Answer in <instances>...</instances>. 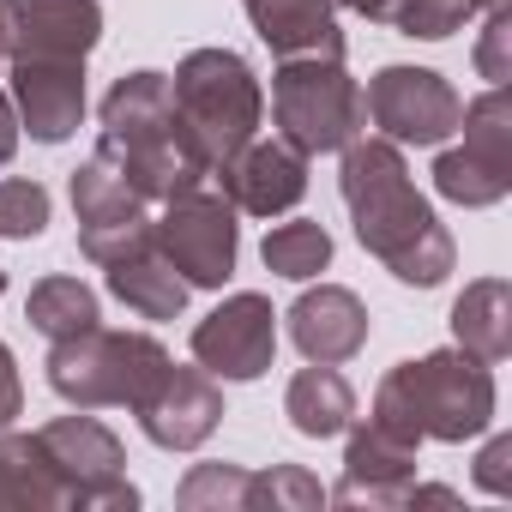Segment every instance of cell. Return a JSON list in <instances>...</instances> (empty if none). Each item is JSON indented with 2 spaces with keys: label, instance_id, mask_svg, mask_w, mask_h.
Here are the masks:
<instances>
[{
  "label": "cell",
  "instance_id": "38",
  "mask_svg": "<svg viewBox=\"0 0 512 512\" xmlns=\"http://www.w3.org/2000/svg\"><path fill=\"white\" fill-rule=\"evenodd\" d=\"M0 296H7V272H0Z\"/></svg>",
  "mask_w": 512,
  "mask_h": 512
},
{
  "label": "cell",
  "instance_id": "3",
  "mask_svg": "<svg viewBox=\"0 0 512 512\" xmlns=\"http://www.w3.org/2000/svg\"><path fill=\"white\" fill-rule=\"evenodd\" d=\"M374 422L398 428L404 440H476L494 422V374L470 350H434L398 362L374 392Z\"/></svg>",
  "mask_w": 512,
  "mask_h": 512
},
{
  "label": "cell",
  "instance_id": "9",
  "mask_svg": "<svg viewBox=\"0 0 512 512\" xmlns=\"http://www.w3.org/2000/svg\"><path fill=\"white\" fill-rule=\"evenodd\" d=\"M157 247L163 260L187 278V290H223L241 253V229H235V205L223 193H181L163 205L157 217Z\"/></svg>",
  "mask_w": 512,
  "mask_h": 512
},
{
  "label": "cell",
  "instance_id": "11",
  "mask_svg": "<svg viewBox=\"0 0 512 512\" xmlns=\"http://www.w3.org/2000/svg\"><path fill=\"white\" fill-rule=\"evenodd\" d=\"M362 97L380 139L392 145H440L458 133V115H464V97L434 67H380Z\"/></svg>",
  "mask_w": 512,
  "mask_h": 512
},
{
  "label": "cell",
  "instance_id": "33",
  "mask_svg": "<svg viewBox=\"0 0 512 512\" xmlns=\"http://www.w3.org/2000/svg\"><path fill=\"white\" fill-rule=\"evenodd\" d=\"M19 133H25V127H19V109H13V97H7V91H0V169L13 163V151H19Z\"/></svg>",
  "mask_w": 512,
  "mask_h": 512
},
{
  "label": "cell",
  "instance_id": "30",
  "mask_svg": "<svg viewBox=\"0 0 512 512\" xmlns=\"http://www.w3.org/2000/svg\"><path fill=\"white\" fill-rule=\"evenodd\" d=\"M506 43H512V7H488V25H482V43H476V73L488 85H506L512 79V61H506Z\"/></svg>",
  "mask_w": 512,
  "mask_h": 512
},
{
  "label": "cell",
  "instance_id": "10",
  "mask_svg": "<svg viewBox=\"0 0 512 512\" xmlns=\"http://www.w3.org/2000/svg\"><path fill=\"white\" fill-rule=\"evenodd\" d=\"M37 440L55 458V470L67 476L73 506H85V512H133L139 506V488L127 482V452L97 416H55L49 428H37Z\"/></svg>",
  "mask_w": 512,
  "mask_h": 512
},
{
  "label": "cell",
  "instance_id": "14",
  "mask_svg": "<svg viewBox=\"0 0 512 512\" xmlns=\"http://www.w3.org/2000/svg\"><path fill=\"white\" fill-rule=\"evenodd\" d=\"M223 199L247 217H284L302 205L308 193V151H296L290 139H247L223 169Z\"/></svg>",
  "mask_w": 512,
  "mask_h": 512
},
{
  "label": "cell",
  "instance_id": "22",
  "mask_svg": "<svg viewBox=\"0 0 512 512\" xmlns=\"http://www.w3.org/2000/svg\"><path fill=\"white\" fill-rule=\"evenodd\" d=\"M103 272H109L115 302H127L139 320H175L187 308V278L163 260L157 241L139 247V253H127V260H115V266H103Z\"/></svg>",
  "mask_w": 512,
  "mask_h": 512
},
{
  "label": "cell",
  "instance_id": "23",
  "mask_svg": "<svg viewBox=\"0 0 512 512\" xmlns=\"http://www.w3.org/2000/svg\"><path fill=\"white\" fill-rule=\"evenodd\" d=\"M284 416L296 422V434L332 440V434H344V428L356 422V392H350V380H344L332 362H314V368H302V374L290 380Z\"/></svg>",
  "mask_w": 512,
  "mask_h": 512
},
{
  "label": "cell",
  "instance_id": "26",
  "mask_svg": "<svg viewBox=\"0 0 512 512\" xmlns=\"http://www.w3.org/2000/svg\"><path fill=\"white\" fill-rule=\"evenodd\" d=\"M181 512H253V470L241 464H193L175 488Z\"/></svg>",
  "mask_w": 512,
  "mask_h": 512
},
{
  "label": "cell",
  "instance_id": "19",
  "mask_svg": "<svg viewBox=\"0 0 512 512\" xmlns=\"http://www.w3.org/2000/svg\"><path fill=\"white\" fill-rule=\"evenodd\" d=\"M260 43L290 61V55H344V31H338V7L332 0H241Z\"/></svg>",
  "mask_w": 512,
  "mask_h": 512
},
{
  "label": "cell",
  "instance_id": "25",
  "mask_svg": "<svg viewBox=\"0 0 512 512\" xmlns=\"http://www.w3.org/2000/svg\"><path fill=\"white\" fill-rule=\"evenodd\" d=\"M260 260H266V272H278L290 284H308L332 266V235H326V223H308V217L278 223L260 247Z\"/></svg>",
  "mask_w": 512,
  "mask_h": 512
},
{
  "label": "cell",
  "instance_id": "6",
  "mask_svg": "<svg viewBox=\"0 0 512 512\" xmlns=\"http://www.w3.org/2000/svg\"><path fill=\"white\" fill-rule=\"evenodd\" d=\"M169 368V350L151 332H79L67 344L49 350V386L73 404V410H103V404H139L157 374Z\"/></svg>",
  "mask_w": 512,
  "mask_h": 512
},
{
  "label": "cell",
  "instance_id": "32",
  "mask_svg": "<svg viewBox=\"0 0 512 512\" xmlns=\"http://www.w3.org/2000/svg\"><path fill=\"white\" fill-rule=\"evenodd\" d=\"M25 410V386H19V362H13V350L0 344V428H7L13 416Z\"/></svg>",
  "mask_w": 512,
  "mask_h": 512
},
{
  "label": "cell",
  "instance_id": "20",
  "mask_svg": "<svg viewBox=\"0 0 512 512\" xmlns=\"http://www.w3.org/2000/svg\"><path fill=\"white\" fill-rule=\"evenodd\" d=\"M67 506L73 488L43 452V440L0 428V512H67Z\"/></svg>",
  "mask_w": 512,
  "mask_h": 512
},
{
  "label": "cell",
  "instance_id": "31",
  "mask_svg": "<svg viewBox=\"0 0 512 512\" xmlns=\"http://www.w3.org/2000/svg\"><path fill=\"white\" fill-rule=\"evenodd\" d=\"M476 488H482V494H512V440H506V434H494V440L482 446V458H476Z\"/></svg>",
  "mask_w": 512,
  "mask_h": 512
},
{
  "label": "cell",
  "instance_id": "2",
  "mask_svg": "<svg viewBox=\"0 0 512 512\" xmlns=\"http://www.w3.org/2000/svg\"><path fill=\"white\" fill-rule=\"evenodd\" d=\"M97 157H109L133 193H145L151 205H169L193 187L211 181L205 157L193 151V139L175 121V97H169V73H127L115 79V91L103 97V139Z\"/></svg>",
  "mask_w": 512,
  "mask_h": 512
},
{
  "label": "cell",
  "instance_id": "4",
  "mask_svg": "<svg viewBox=\"0 0 512 512\" xmlns=\"http://www.w3.org/2000/svg\"><path fill=\"white\" fill-rule=\"evenodd\" d=\"M169 97H175V121L193 139V151L205 157V169L217 175L247 139H260V79L235 49H193L175 73H169Z\"/></svg>",
  "mask_w": 512,
  "mask_h": 512
},
{
  "label": "cell",
  "instance_id": "8",
  "mask_svg": "<svg viewBox=\"0 0 512 512\" xmlns=\"http://www.w3.org/2000/svg\"><path fill=\"white\" fill-rule=\"evenodd\" d=\"M73 211H79V253L97 266H115V260H127V253L157 241L151 199L133 193L127 175L97 151L73 169Z\"/></svg>",
  "mask_w": 512,
  "mask_h": 512
},
{
  "label": "cell",
  "instance_id": "7",
  "mask_svg": "<svg viewBox=\"0 0 512 512\" xmlns=\"http://www.w3.org/2000/svg\"><path fill=\"white\" fill-rule=\"evenodd\" d=\"M458 133H464V145H452V151L434 157L440 199H452L464 211L500 205L512 193V91L488 85L476 103H464Z\"/></svg>",
  "mask_w": 512,
  "mask_h": 512
},
{
  "label": "cell",
  "instance_id": "36",
  "mask_svg": "<svg viewBox=\"0 0 512 512\" xmlns=\"http://www.w3.org/2000/svg\"><path fill=\"white\" fill-rule=\"evenodd\" d=\"M13 7L19 0H0V67H7V55H13Z\"/></svg>",
  "mask_w": 512,
  "mask_h": 512
},
{
  "label": "cell",
  "instance_id": "13",
  "mask_svg": "<svg viewBox=\"0 0 512 512\" xmlns=\"http://www.w3.org/2000/svg\"><path fill=\"white\" fill-rule=\"evenodd\" d=\"M139 410V428H145V440L151 446H163V452H193V446H205L211 434H217V422H223V392H217V380L205 374V368H163L157 374V386L133 404Z\"/></svg>",
  "mask_w": 512,
  "mask_h": 512
},
{
  "label": "cell",
  "instance_id": "29",
  "mask_svg": "<svg viewBox=\"0 0 512 512\" xmlns=\"http://www.w3.org/2000/svg\"><path fill=\"white\" fill-rule=\"evenodd\" d=\"M49 229V187L43 181H0V235L31 241Z\"/></svg>",
  "mask_w": 512,
  "mask_h": 512
},
{
  "label": "cell",
  "instance_id": "27",
  "mask_svg": "<svg viewBox=\"0 0 512 512\" xmlns=\"http://www.w3.org/2000/svg\"><path fill=\"white\" fill-rule=\"evenodd\" d=\"M470 13H476L470 0H392V7H386V25H398L404 37L440 43V37L464 31V19H470Z\"/></svg>",
  "mask_w": 512,
  "mask_h": 512
},
{
  "label": "cell",
  "instance_id": "21",
  "mask_svg": "<svg viewBox=\"0 0 512 512\" xmlns=\"http://www.w3.org/2000/svg\"><path fill=\"white\" fill-rule=\"evenodd\" d=\"M452 338L476 362H506L512 356V284L506 278H476L452 302Z\"/></svg>",
  "mask_w": 512,
  "mask_h": 512
},
{
  "label": "cell",
  "instance_id": "18",
  "mask_svg": "<svg viewBox=\"0 0 512 512\" xmlns=\"http://www.w3.org/2000/svg\"><path fill=\"white\" fill-rule=\"evenodd\" d=\"M290 320V338L308 362H350L362 344H368V308L356 290L344 284H320V290H302L296 308L284 314Z\"/></svg>",
  "mask_w": 512,
  "mask_h": 512
},
{
  "label": "cell",
  "instance_id": "37",
  "mask_svg": "<svg viewBox=\"0 0 512 512\" xmlns=\"http://www.w3.org/2000/svg\"><path fill=\"white\" fill-rule=\"evenodd\" d=\"M470 7H476V13H488V7H506V0H470Z\"/></svg>",
  "mask_w": 512,
  "mask_h": 512
},
{
  "label": "cell",
  "instance_id": "1",
  "mask_svg": "<svg viewBox=\"0 0 512 512\" xmlns=\"http://www.w3.org/2000/svg\"><path fill=\"white\" fill-rule=\"evenodd\" d=\"M344 205L356 217V235L374 260L398 278V284H416V290H434L446 284L458 247L446 235V223L434 217V205L416 193L410 169H404V145L392 139H350L344 145Z\"/></svg>",
  "mask_w": 512,
  "mask_h": 512
},
{
  "label": "cell",
  "instance_id": "15",
  "mask_svg": "<svg viewBox=\"0 0 512 512\" xmlns=\"http://www.w3.org/2000/svg\"><path fill=\"white\" fill-rule=\"evenodd\" d=\"M410 482H416V440H404L398 428L368 416L362 428H350L344 482L326 500H338V506H398Z\"/></svg>",
  "mask_w": 512,
  "mask_h": 512
},
{
  "label": "cell",
  "instance_id": "12",
  "mask_svg": "<svg viewBox=\"0 0 512 512\" xmlns=\"http://www.w3.org/2000/svg\"><path fill=\"white\" fill-rule=\"evenodd\" d=\"M278 356V314L266 296H229L193 326V362L211 380H260Z\"/></svg>",
  "mask_w": 512,
  "mask_h": 512
},
{
  "label": "cell",
  "instance_id": "16",
  "mask_svg": "<svg viewBox=\"0 0 512 512\" xmlns=\"http://www.w3.org/2000/svg\"><path fill=\"white\" fill-rule=\"evenodd\" d=\"M13 109L37 145H61L85 121V61H13Z\"/></svg>",
  "mask_w": 512,
  "mask_h": 512
},
{
  "label": "cell",
  "instance_id": "17",
  "mask_svg": "<svg viewBox=\"0 0 512 512\" xmlns=\"http://www.w3.org/2000/svg\"><path fill=\"white\" fill-rule=\"evenodd\" d=\"M103 37L97 0H19L7 61H85Z\"/></svg>",
  "mask_w": 512,
  "mask_h": 512
},
{
  "label": "cell",
  "instance_id": "28",
  "mask_svg": "<svg viewBox=\"0 0 512 512\" xmlns=\"http://www.w3.org/2000/svg\"><path fill=\"white\" fill-rule=\"evenodd\" d=\"M253 506H266V512H314V506H326V488L302 464H272V470L253 476Z\"/></svg>",
  "mask_w": 512,
  "mask_h": 512
},
{
  "label": "cell",
  "instance_id": "5",
  "mask_svg": "<svg viewBox=\"0 0 512 512\" xmlns=\"http://www.w3.org/2000/svg\"><path fill=\"white\" fill-rule=\"evenodd\" d=\"M272 115L284 139L308 157L344 151L368 133V97L344 73V55H290L272 73Z\"/></svg>",
  "mask_w": 512,
  "mask_h": 512
},
{
  "label": "cell",
  "instance_id": "34",
  "mask_svg": "<svg viewBox=\"0 0 512 512\" xmlns=\"http://www.w3.org/2000/svg\"><path fill=\"white\" fill-rule=\"evenodd\" d=\"M398 506H458V494H452V488H434V482H428V488H422V482H410Z\"/></svg>",
  "mask_w": 512,
  "mask_h": 512
},
{
  "label": "cell",
  "instance_id": "24",
  "mask_svg": "<svg viewBox=\"0 0 512 512\" xmlns=\"http://www.w3.org/2000/svg\"><path fill=\"white\" fill-rule=\"evenodd\" d=\"M25 320H31L49 344H67V338L103 326V314H97V290L79 284V278H43V284L31 290V302H25Z\"/></svg>",
  "mask_w": 512,
  "mask_h": 512
},
{
  "label": "cell",
  "instance_id": "35",
  "mask_svg": "<svg viewBox=\"0 0 512 512\" xmlns=\"http://www.w3.org/2000/svg\"><path fill=\"white\" fill-rule=\"evenodd\" d=\"M332 7H344V13H362V19H380V25H386V7H392V0H332Z\"/></svg>",
  "mask_w": 512,
  "mask_h": 512
}]
</instances>
